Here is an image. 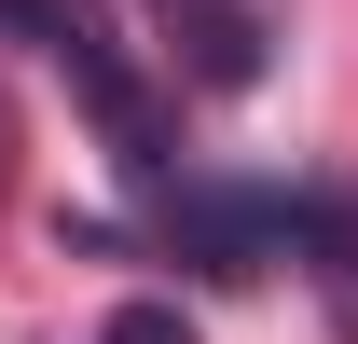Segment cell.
<instances>
[{
	"label": "cell",
	"instance_id": "cell-1",
	"mask_svg": "<svg viewBox=\"0 0 358 344\" xmlns=\"http://www.w3.org/2000/svg\"><path fill=\"white\" fill-rule=\"evenodd\" d=\"M179 248L207 275H262V248H289V207L275 193H179Z\"/></svg>",
	"mask_w": 358,
	"mask_h": 344
},
{
	"label": "cell",
	"instance_id": "cell-2",
	"mask_svg": "<svg viewBox=\"0 0 358 344\" xmlns=\"http://www.w3.org/2000/svg\"><path fill=\"white\" fill-rule=\"evenodd\" d=\"M289 248H303V275L331 289V317L358 331V207H331V193H303V207H289Z\"/></svg>",
	"mask_w": 358,
	"mask_h": 344
},
{
	"label": "cell",
	"instance_id": "cell-3",
	"mask_svg": "<svg viewBox=\"0 0 358 344\" xmlns=\"http://www.w3.org/2000/svg\"><path fill=\"white\" fill-rule=\"evenodd\" d=\"M0 28H14V42H42V55H55V42H69V28H83V0H0Z\"/></svg>",
	"mask_w": 358,
	"mask_h": 344
},
{
	"label": "cell",
	"instance_id": "cell-4",
	"mask_svg": "<svg viewBox=\"0 0 358 344\" xmlns=\"http://www.w3.org/2000/svg\"><path fill=\"white\" fill-rule=\"evenodd\" d=\"M110 344H193V317H179V303H124V317H110Z\"/></svg>",
	"mask_w": 358,
	"mask_h": 344
}]
</instances>
